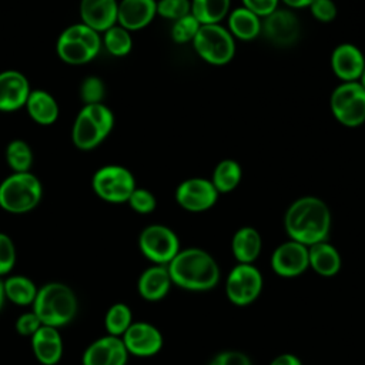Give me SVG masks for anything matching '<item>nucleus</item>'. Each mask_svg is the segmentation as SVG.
I'll return each mask as SVG.
<instances>
[{
  "mask_svg": "<svg viewBox=\"0 0 365 365\" xmlns=\"http://www.w3.org/2000/svg\"><path fill=\"white\" fill-rule=\"evenodd\" d=\"M284 228L289 240L307 247L327 241L331 230V211L318 197H299L287 208Z\"/></svg>",
  "mask_w": 365,
  "mask_h": 365,
  "instance_id": "nucleus-1",
  "label": "nucleus"
},
{
  "mask_svg": "<svg viewBox=\"0 0 365 365\" xmlns=\"http://www.w3.org/2000/svg\"><path fill=\"white\" fill-rule=\"evenodd\" d=\"M167 269L173 284L187 291H208L220 281L218 264L201 248L180 250Z\"/></svg>",
  "mask_w": 365,
  "mask_h": 365,
  "instance_id": "nucleus-2",
  "label": "nucleus"
},
{
  "mask_svg": "<svg viewBox=\"0 0 365 365\" xmlns=\"http://www.w3.org/2000/svg\"><path fill=\"white\" fill-rule=\"evenodd\" d=\"M78 302L74 291L63 282H48L38 288L33 312L43 325L60 328L73 321Z\"/></svg>",
  "mask_w": 365,
  "mask_h": 365,
  "instance_id": "nucleus-3",
  "label": "nucleus"
},
{
  "mask_svg": "<svg viewBox=\"0 0 365 365\" xmlns=\"http://www.w3.org/2000/svg\"><path fill=\"white\" fill-rule=\"evenodd\" d=\"M114 127V114L103 103L86 104L77 114L71 138L77 148L93 150L100 145Z\"/></svg>",
  "mask_w": 365,
  "mask_h": 365,
  "instance_id": "nucleus-4",
  "label": "nucleus"
},
{
  "mask_svg": "<svg viewBox=\"0 0 365 365\" xmlns=\"http://www.w3.org/2000/svg\"><path fill=\"white\" fill-rule=\"evenodd\" d=\"M43 188L31 173H13L0 182V207L11 214H24L37 207Z\"/></svg>",
  "mask_w": 365,
  "mask_h": 365,
  "instance_id": "nucleus-5",
  "label": "nucleus"
},
{
  "mask_svg": "<svg viewBox=\"0 0 365 365\" xmlns=\"http://www.w3.org/2000/svg\"><path fill=\"white\" fill-rule=\"evenodd\" d=\"M56 48L64 63L73 66L86 64L101 50V37L98 31L84 23H76L64 29L58 36Z\"/></svg>",
  "mask_w": 365,
  "mask_h": 365,
  "instance_id": "nucleus-6",
  "label": "nucleus"
},
{
  "mask_svg": "<svg viewBox=\"0 0 365 365\" xmlns=\"http://www.w3.org/2000/svg\"><path fill=\"white\" fill-rule=\"evenodd\" d=\"M191 44L197 56L211 66H225L235 56V38L222 24L200 26Z\"/></svg>",
  "mask_w": 365,
  "mask_h": 365,
  "instance_id": "nucleus-7",
  "label": "nucleus"
},
{
  "mask_svg": "<svg viewBox=\"0 0 365 365\" xmlns=\"http://www.w3.org/2000/svg\"><path fill=\"white\" fill-rule=\"evenodd\" d=\"M334 118L345 127H358L365 123V88L358 81L341 83L329 98Z\"/></svg>",
  "mask_w": 365,
  "mask_h": 365,
  "instance_id": "nucleus-8",
  "label": "nucleus"
},
{
  "mask_svg": "<svg viewBox=\"0 0 365 365\" xmlns=\"http://www.w3.org/2000/svg\"><path fill=\"white\" fill-rule=\"evenodd\" d=\"M91 185L101 200L111 204L127 202L137 187L133 173L117 164H108L98 168L93 175Z\"/></svg>",
  "mask_w": 365,
  "mask_h": 365,
  "instance_id": "nucleus-9",
  "label": "nucleus"
},
{
  "mask_svg": "<svg viewBox=\"0 0 365 365\" xmlns=\"http://www.w3.org/2000/svg\"><path fill=\"white\" fill-rule=\"evenodd\" d=\"M141 254L157 265H168L180 251L177 234L167 225L151 224L138 237Z\"/></svg>",
  "mask_w": 365,
  "mask_h": 365,
  "instance_id": "nucleus-10",
  "label": "nucleus"
},
{
  "mask_svg": "<svg viewBox=\"0 0 365 365\" xmlns=\"http://www.w3.org/2000/svg\"><path fill=\"white\" fill-rule=\"evenodd\" d=\"M262 284V275L255 265L238 262L227 275L225 294L234 305L245 307L259 297Z\"/></svg>",
  "mask_w": 365,
  "mask_h": 365,
  "instance_id": "nucleus-11",
  "label": "nucleus"
},
{
  "mask_svg": "<svg viewBox=\"0 0 365 365\" xmlns=\"http://www.w3.org/2000/svg\"><path fill=\"white\" fill-rule=\"evenodd\" d=\"M218 191L210 178L191 177L184 180L175 188L177 204L190 212H202L215 205Z\"/></svg>",
  "mask_w": 365,
  "mask_h": 365,
  "instance_id": "nucleus-12",
  "label": "nucleus"
},
{
  "mask_svg": "<svg viewBox=\"0 0 365 365\" xmlns=\"http://www.w3.org/2000/svg\"><path fill=\"white\" fill-rule=\"evenodd\" d=\"M261 34L277 47H289L299 38L301 23L288 9H277L262 19Z\"/></svg>",
  "mask_w": 365,
  "mask_h": 365,
  "instance_id": "nucleus-13",
  "label": "nucleus"
},
{
  "mask_svg": "<svg viewBox=\"0 0 365 365\" xmlns=\"http://www.w3.org/2000/svg\"><path fill=\"white\" fill-rule=\"evenodd\" d=\"M309 267L308 247L294 240L279 244L271 255L272 271L284 278L301 275Z\"/></svg>",
  "mask_w": 365,
  "mask_h": 365,
  "instance_id": "nucleus-14",
  "label": "nucleus"
},
{
  "mask_svg": "<svg viewBox=\"0 0 365 365\" xmlns=\"http://www.w3.org/2000/svg\"><path fill=\"white\" fill-rule=\"evenodd\" d=\"M128 354L148 358L163 348V335L157 327L148 322H133L121 336Z\"/></svg>",
  "mask_w": 365,
  "mask_h": 365,
  "instance_id": "nucleus-15",
  "label": "nucleus"
},
{
  "mask_svg": "<svg viewBox=\"0 0 365 365\" xmlns=\"http://www.w3.org/2000/svg\"><path fill=\"white\" fill-rule=\"evenodd\" d=\"M329 63L332 73L342 83L358 81L365 68V56L355 44L341 43L332 50Z\"/></svg>",
  "mask_w": 365,
  "mask_h": 365,
  "instance_id": "nucleus-16",
  "label": "nucleus"
},
{
  "mask_svg": "<svg viewBox=\"0 0 365 365\" xmlns=\"http://www.w3.org/2000/svg\"><path fill=\"white\" fill-rule=\"evenodd\" d=\"M128 355L120 336L106 335L87 346L83 354V365H125Z\"/></svg>",
  "mask_w": 365,
  "mask_h": 365,
  "instance_id": "nucleus-17",
  "label": "nucleus"
},
{
  "mask_svg": "<svg viewBox=\"0 0 365 365\" xmlns=\"http://www.w3.org/2000/svg\"><path fill=\"white\" fill-rule=\"evenodd\" d=\"M30 86L26 76L16 70L0 73V111H16L26 106Z\"/></svg>",
  "mask_w": 365,
  "mask_h": 365,
  "instance_id": "nucleus-18",
  "label": "nucleus"
},
{
  "mask_svg": "<svg viewBox=\"0 0 365 365\" xmlns=\"http://www.w3.org/2000/svg\"><path fill=\"white\" fill-rule=\"evenodd\" d=\"M157 16V0H121L117 9V23L128 31L147 27Z\"/></svg>",
  "mask_w": 365,
  "mask_h": 365,
  "instance_id": "nucleus-19",
  "label": "nucleus"
},
{
  "mask_svg": "<svg viewBox=\"0 0 365 365\" xmlns=\"http://www.w3.org/2000/svg\"><path fill=\"white\" fill-rule=\"evenodd\" d=\"M117 0H81V23L98 33H104L106 30L117 24Z\"/></svg>",
  "mask_w": 365,
  "mask_h": 365,
  "instance_id": "nucleus-20",
  "label": "nucleus"
},
{
  "mask_svg": "<svg viewBox=\"0 0 365 365\" xmlns=\"http://www.w3.org/2000/svg\"><path fill=\"white\" fill-rule=\"evenodd\" d=\"M31 348L43 365H56L63 355V339L57 328L41 325L31 336Z\"/></svg>",
  "mask_w": 365,
  "mask_h": 365,
  "instance_id": "nucleus-21",
  "label": "nucleus"
},
{
  "mask_svg": "<svg viewBox=\"0 0 365 365\" xmlns=\"http://www.w3.org/2000/svg\"><path fill=\"white\" fill-rule=\"evenodd\" d=\"M171 284L173 281L167 265L154 264L141 272L137 282V289L143 299L154 302L163 299L168 294Z\"/></svg>",
  "mask_w": 365,
  "mask_h": 365,
  "instance_id": "nucleus-22",
  "label": "nucleus"
},
{
  "mask_svg": "<svg viewBox=\"0 0 365 365\" xmlns=\"http://www.w3.org/2000/svg\"><path fill=\"white\" fill-rule=\"evenodd\" d=\"M309 267L321 277H334L341 269V255L338 250L327 241L308 247Z\"/></svg>",
  "mask_w": 365,
  "mask_h": 365,
  "instance_id": "nucleus-23",
  "label": "nucleus"
},
{
  "mask_svg": "<svg viewBox=\"0 0 365 365\" xmlns=\"http://www.w3.org/2000/svg\"><path fill=\"white\" fill-rule=\"evenodd\" d=\"M262 19L245 9L244 6L230 11L227 17V29L234 38L242 41H251L261 34Z\"/></svg>",
  "mask_w": 365,
  "mask_h": 365,
  "instance_id": "nucleus-24",
  "label": "nucleus"
},
{
  "mask_svg": "<svg viewBox=\"0 0 365 365\" xmlns=\"http://www.w3.org/2000/svg\"><path fill=\"white\" fill-rule=\"evenodd\" d=\"M261 248L262 240L254 227H241L232 235L231 251L241 264H252L258 258Z\"/></svg>",
  "mask_w": 365,
  "mask_h": 365,
  "instance_id": "nucleus-25",
  "label": "nucleus"
},
{
  "mask_svg": "<svg viewBox=\"0 0 365 365\" xmlns=\"http://www.w3.org/2000/svg\"><path fill=\"white\" fill-rule=\"evenodd\" d=\"M26 108L31 120L41 125H50L58 117L57 101L44 90L30 91L26 101Z\"/></svg>",
  "mask_w": 365,
  "mask_h": 365,
  "instance_id": "nucleus-26",
  "label": "nucleus"
},
{
  "mask_svg": "<svg viewBox=\"0 0 365 365\" xmlns=\"http://www.w3.org/2000/svg\"><path fill=\"white\" fill-rule=\"evenodd\" d=\"M242 178V168L238 161L232 158L221 160L214 171L212 177L210 178L218 194H228L234 191Z\"/></svg>",
  "mask_w": 365,
  "mask_h": 365,
  "instance_id": "nucleus-27",
  "label": "nucleus"
},
{
  "mask_svg": "<svg viewBox=\"0 0 365 365\" xmlns=\"http://www.w3.org/2000/svg\"><path fill=\"white\" fill-rule=\"evenodd\" d=\"M231 0H191V14L202 24H221L228 17Z\"/></svg>",
  "mask_w": 365,
  "mask_h": 365,
  "instance_id": "nucleus-28",
  "label": "nucleus"
},
{
  "mask_svg": "<svg viewBox=\"0 0 365 365\" xmlns=\"http://www.w3.org/2000/svg\"><path fill=\"white\" fill-rule=\"evenodd\" d=\"M4 295L16 305H33L38 288L24 275H13L4 282Z\"/></svg>",
  "mask_w": 365,
  "mask_h": 365,
  "instance_id": "nucleus-29",
  "label": "nucleus"
},
{
  "mask_svg": "<svg viewBox=\"0 0 365 365\" xmlns=\"http://www.w3.org/2000/svg\"><path fill=\"white\" fill-rule=\"evenodd\" d=\"M101 44H104L106 50L115 57L127 56L133 48V40H131L130 31L118 24H114L113 27L104 31Z\"/></svg>",
  "mask_w": 365,
  "mask_h": 365,
  "instance_id": "nucleus-30",
  "label": "nucleus"
},
{
  "mask_svg": "<svg viewBox=\"0 0 365 365\" xmlns=\"http://www.w3.org/2000/svg\"><path fill=\"white\" fill-rule=\"evenodd\" d=\"M131 324H133V314L128 305L123 302H117L108 308L104 318V327L108 335L121 338Z\"/></svg>",
  "mask_w": 365,
  "mask_h": 365,
  "instance_id": "nucleus-31",
  "label": "nucleus"
},
{
  "mask_svg": "<svg viewBox=\"0 0 365 365\" xmlns=\"http://www.w3.org/2000/svg\"><path fill=\"white\" fill-rule=\"evenodd\" d=\"M6 161L14 173H27L33 164V151L23 140H13L6 148Z\"/></svg>",
  "mask_w": 365,
  "mask_h": 365,
  "instance_id": "nucleus-32",
  "label": "nucleus"
},
{
  "mask_svg": "<svg viewBox=\"0 0 365 365\" xmlns=\"http://www.w3.org/2000/svg\"><path fill=\"white\" fill-rule=\"evenodd\" d=\"M200 26L201 24L197 21V19L191 13L173 21V27H171L173 41L177 44L192 43Z\"/></svg>",
  "mask_w": 365,
  "mask_h": 365,
  "instance_id": "nucleus-33",
  "label": "nucleus"
},
{
  "mask_svg": "<svg viewBox=\"0 0 365 365\" xmlns=\"http://www.w3.org/2000/svg\"><path fill=\"white\" fill-rule=\"evenodd\" d=\"M191 13V0H158L157 14L163 19L175 21Z\"/></svg>",
  "mask_w": 365,
  "mask_h": 365,
  "instance_id": "nucleus-34",
  "label": "nucleus"
},
{
  "mask_svg": "<svg viewBox=\"0 0 365 365\" xmlns=\"http://www.w3.org/2000/svg\"><path fill=\"white\" fill-rule=\"evenodd\" d=\"M127 202L138 214H150L157 207L155 195L147 188H138V187L134 188Z\"/></svg>",
  "mask_w": 365,
  "mask_h": 365,
  "instance_id": "nucleus-35",
  "label": "nucleus"
},
{
  "mask_svg": "<svg viewBox=\"0 0 365 365\" xmlns=\"http://www.w3.org/2000/svg\"><path fill=\"white\" fill-rule=\"evenodd\" d=\"M104 93V83L98 77H87L80 86V97L84 101V106L101 103Z\"/></svg>",
  "mask_w": 365,
  "mask_h": 365,
  "instance_id": "nucleus-36",
  "label": "nucleus"
},
{
  "mask_svg": "<svg viewBox=\"0 0 365 365\" xmlns=\"http://www.w3.org/2000/svg\"><path fill=\"white\" fill-rule=\"evenodd\" d=\"M16 264V248L11 238L0 232V277L9 274Z\"/></svg>",
  "mask_w": 365,
  "mask_h": 365,
  "instance_id": "nucleus-37",
  "label": "nucleus"
},
{
  "mask_svg": "<svg viewBox=\"0 0 365 365\" xmlns=\"http://www.w3.org/2000/svg\"><path fill=\"white\" fill-rule=\"evenodd\" d=\"M308 9L314 19L321 23H331L338 14V7L334 0H314Z\"/></svg>",
  "mask_w": 365,
  "mask_h": 365,
  "instance_id": "nucleus-38",
  "label": "nucleus"
},
{
  "mask_svg": "<svg viewBox=\"0 0 365 365\" xmlns=\"http://www.w3.org/2000/svg\"><path fill=\"white\" fill-rule=\"evenodd\" d=\"M43 324L40 322L38 317L30 311V312H24L21 314L17 321H16V331L23 335V336H33L36 334V331L41 327Z\"/></svg>",
  "mask_w": 365,
  "mask_h": 365,
  "instance_id": "nucleus-39",
  "label": "nucleus"
},
{
  "mask_svg": "<svg viewBox=\"0 0 365 365\" xmlns=\"http://www.w3.org/2000/svg\"><path fill=\"white\" fill-rule=\"evenodd\" d=\"M210 365H251V361L244 352L224 351L217 354Z\"/></svg>",
  "mask_w": 365,
  "mask_h": 365,
  "instance_id": "nucleus-40",
  "label": "nucleus"
},
{
  "mask_svg": "<svg viewBox=\"0 0 365 365\" xmlns=\"http://www.w3.org/2000/svg\"><path fill=\"white\" fill-rule=\"evenodd\" d=\"M241 1L245 9L251 10L261 19L271 14L279 6V0H241Z\"/></svg>",
  "mask_w": 365,
  "mask_h": 365,
  "instance_id": "nucleus-41",
  "label": "nucleus"
},
{
  "mask_svg": "<svg viewBox=\"0 0 365 365\" xmlns=\"http://www.w3.org/2000/svg\"><path fill=\"white\" fill-rule=\"evenodd\" d=\"M269 365H302V362L294 354H281L277 358H274Z\"/></svg>",
  "mask_w": 365,
  "mask_h": 365,
  "instance_id": "nucleus-42",
  "label": "nucleus"
},
{
  "mask_svg": "<svg viewBox=\"0 0 365 365\" xmlns=\"http://www.w3.org/2000/svg\"><path fill=\"white\" fill-rule=\"evenodd\" d=\"M279 1H282L289 9H305V7H309V4L314 0H279Z\"/></svg>",
  "mask_w": 365,
  "mask_h": 365,
  "instance_id": "nucleus-43",
  "label": "nucleus"
},
{
  "mask_svg": "<svg viewBox=\"0 0 365 365\" xmlns=\"http://www.w3.org/2000/svg\"><path fill=\"white\" fill-rule=\"evenodd\" d=\"M4 299H6V295H4V284H3V281L0 279V309H1L3 305H4Z\"/></svg>",
  "mask_w": 365,
  "mask_h": 365,
  "instance_id": "nucleus-44",
  "label": "nucleus"
},
{
  "mask_svg": "<svg viewBox=\"0 0 365 365\" xmlns=\"http://www.w3.org/2000/svg\"><path fill=\"white\" fill-rule=\"evenodd\" d=\"M358 83L365 88V68H364V71H362V74H361V77H359Z\"/></svg>",
  "mask_w": 365,
  "mask_h": 365,
  "instance_id": "nucleus-45",
  "label": "nucleus"
},
{
  "mask_svg": "<svg viewBox=\"0 0 365 365\" xmlns=\"http://www.w3.org/2000/svg\"><path fill=\"white\" fill-rule=\"evenodd\" d=\"M364 124H365V123H364Z\"/></svg>",
  "mask_w": 365,
  "mask_h": 365,
  "instance_id": "nucleus-46",
  "label": "nucleus"
}]
</instances>
